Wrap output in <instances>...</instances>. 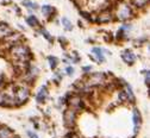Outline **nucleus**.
<instances>
[{
  "instance_id": "obj_1",
  "label": "nucleus",
  "mask_w": 150,
  "mask_h": 138,
  "mask_svg": "<svg viewBox=\"0 0 150 138\" xmlns=\"http://www.w3.org/2000/svg\"><path fill=\"white\" fill-rule=\"evenodd\" d=\"M10 56L17 64H22L29 63V60L31 58V52L28 45L23 43H16L10 49Z\"/></svg>"
},
{
  "instance_id": "obj_2",
  "label": "nucleus",
  "mask_w": 150,
  "mask_h": 138,
  "mask_svg": "<svg viewBox=\"0 0 150 138\" xmlns=\"http://www.w3.org/2000/svg\"><path fill=\"white\" fill-rule=\"evenodd\" d=\"M116 17L119 21H127L132 17V7L126 3H120L117 7H116Z\"/></svg>"
},
{
  "instance_id": "obj_3",
  "label": "nucleus",
  "mask_w": 150,
  "mask_h": 138,
  "mask_svg": "<svg viewBox=\"0 0 150 138\" xmlns=\"http://www.w3.org/2000/svg\"><path fill=\"white\" fill-rule=\"evenodd\" d=\"M105 84H106V75L104 73H94V74H89L87 76L85 85L87 87H98Z\"/></svg>"
},
{
  "instance_id": "obj_4",
  "label": "nucleus",
  "mask_w": 150,
  "mask_h": 138,
  "mask_svg": "<svg viewBox=\"0 0 150 138\" xmlns=\"http://www.w3.org/2000/svg\"><path fill=\"white\" fill-rule=\"evenodd\" d=\"M29 96H30V89H29L28 86H18V87H16V89H14L16 103L22 105L25 101H28Z\"/></svg>"
},
{
  "instance_id": "obj_5",
  "label": "nucleus",
  "mask_w": 150,
  "mask_h": 138,
  "mask_svg": "<svg viewBox=\"0 0 150 138\" xmlns=\"http://www.w3.org/2000/svg\"><path fill=\"white\" fill-rule=\"evenodd\" d=\"M75 119H76V112L74 110H70V108H67L63 113V122H64V125L67 127H73L74 124H75Z\"/></svg>"
},
{
  "instance_id": "obj_6",
  "label": "nucleus",
  "mask_w": 150,
  "mask_h": 138,
  "mask_svg": "<svg viewBox=\"0 0 150 138\" xmlns=\"http://www.w3.org/2000/svg\"><path fill=\"white\" fill-rule=\"evenodd\" d=\"M68 106L70 110H74L75 112H78L83 107V101L79 95H73L68 100Z\"/></svg>"
},
{
  "instance_id": "obj_7",
  "label": "nucleus",
  "mask_w": 150,
  "mask_h": 138,
  "mask_svg": "<svg viewBox=\"0 0 150 138\" xmlns=\"http://www.w3.org/2000/svg\"><path fill=\"white\" fill-rule=\"evenodd\" d=\"M112 19H113V14H112V12L110 10H103L98 17H97V21L101 24H105V23H110Z\"/></svg>"
},
{
  "instance_id": "obj_8",
  "label": "nucleus",
  "mask_w": 150,
  "mask_h": 138,
  "mask_svg": "<svg viewBox=\"0 0 150 138\" xmlns=\"http://www.w3.org/2000/svg\"><path fill=\"white\" fill-rule=\"evenodd\" d=\"M11 33H13V31L6 23H3V22L0 23V41H4Z\"/></svg>"
},
{
  "instance_id": "obj_9",
  "label": "nucleus",
  "mask_w": 150,
  "mask_h": 138,
  "mask_svg": "<svg viewBox=\"0 0 150 138\" xmlns=\"http://www.w3.org/2000/svg\"><path fill=\"white\" fill-rule=\"evenodd\" d=\"M122 58H123V61L127 64H134L135 61H136V56L132 51H130V50H125L123 54H122Z\"/></svg>"
},
{
  "instance_id": "obj_10",
  "label": "nucleus",
  "mask_w": 150,
  "mask_h": 138,
  "mask_svg": "<svg viewBox=\"0 0 150 138\" xmlns=\"http://www.w3.org/2000/svg\"><path fill=\"white\" fill-rule=\"evenodd\" d=\"M47 96H48V88L43 86V87L40 88L38 93L36 94V100L38 101L40 104H42V103H44V100L47 99Z\"/></svg>"
},
{
  "instance_id": "obj_11",
  "label": "nucleus",
  "mask_w": 150,
  "mask_h": 138,
  "mask_svg": "<svg viewBox=\"0 0 150 138\" xmlns=\"http://www.w3.org/2000/svg\"><path fill=\"white\" fill-rule=\"evenodd\" d=\"M132 120H134V125H135V132H137V131H138V129H139L141 122H142L141 114H139V112H138V110H137V108H135V110H134V112H132Z\"/></svg>"
},
{
  "instance_id": "obj_12",
  "label": "nucleus",
  "mask_w": 150,
  "mask_h": 138,
  "mask_svg": "<svg viewBox=\"0 0 150 138\" xmlns=\"http://www.w3.org/2000/svg\"><path fill=\"white\" fill-rule=\"evenodd\" d=\"M12 131L6 126H0V138H12Z\"/></svg>"
},
{
  "instance_id": "obj_13",
  "label": "nucleus",
  "mask_w": 150,
  "mask_h": 138,
  "mask_svg": "<svg viewBox=\"0 0 150 138\" xmlns=\"http://www.w3.org/2000/svg\"><path fill=\"white\" fill-rule=\"evenodd\" d=\"M92 52L96 55L97 60H98L99 62H104V61H105V56L103 55V52H104L103 49H100V48H93V49H92Z\"/></svg>"
},
{
  "instance_id": "obj_14",
  "label": "nucleus",
  "mask_w": 150,
  "mask_h": 138,
  "mask_svg": "<svg viewBox=\"0 0 150 138\" xmlns=\"http://www.w3.org/2000/svg\"><path fill=\"white\" fill-rule=\"evenodd\" d=\"M124 91H125V93H126V95H127V98H129V101H131V103H135V95H134V92H132V88H131L127 84H125L124 85Z\"/></svg>"
},
{
  "instance_id": "obj_15",
  "label": "nucleus",
  "mask_w": 150,
  "mask_h": 138,
  "mask_svg": "<svg viewBox=\"0 0 150 138\" xmlns=\"http://www.w3.org/2000/svg\"><path fill=\"white\" fill-rule=\"evenodd\" d=\"M26 23H28L30 26H32V28L38 26V25H40L38 19H37L35 16H30V17H28V18H26Z\"/></svg>"
},
{
  "instance_id": "obj_16",
  "label": "nucleus",
  "mask_w": 150,
  "mask_h": 138,
  "mask_svg": "<svg viewBox=\"0 0 150 138\" xmlns=\"http://www.w3.org/2000/svg\"><path fill=\"white\" fill-rule=\"evenodd\" d=\"M42 12H43V14L45 17H51V14L54 13V7H51L49 5H44L42 7Z\"/></svg>"
},
{
  "instance_id": "obj_17",
  "label": "nucleus",
  "mask_w": 150,
  "mask_h": 138,
  "mask_svg": "<svg viewBox=\"0 0 150 138\" xmlns=\"http://www.w3.org/2000/svg\"><path fill=\"white\" fill-rule=\"evenodd\" d=\"M62 25H63V28H64L67 31H71V30H73V24L70 23L69 19L66 18V17L62 18Z\"/></svg>"
},
{
  "instance_id": "obj_18",
  "label": "nucleus",
  "mask_w": 150,
  "mask_h": 138,
  "mask_svg": "<svg viewBox=\"0 0 150 138\" xmlns=\"http://www.w3.org/2000/svg\"><path fill=\"white\" fill-rule=\"evenodd\" d=\"M132 4L138 8H144L148 5V0H132Z\"/></svg>"
},
{
  "instance_id": "obj_19",
  "label": "nucleus",
  "mask_w": 150,
  "mask_h": 138,
  "mask_svg": "<svg viewBox=\"0 0 150 138\" xmlns=\"http://www.w3.org/2000/svg\"><path fill=\"white\" fill-rule=\"evenodd\" d=\"M119 100H120V103H126V101H129V98H127V95H126V93H125L124 89L119 92Z\"/></svg>"
},
{
  "instance_id": "obj_20",
  "label": "nucleus",
  "mask_w": 150,
  "mask_h": 138,
  "mask_svg": "<svg viewBox=\"0 0 150 138\" xmlns=\"http://www.w3.org/2000/svg\"><path fill=\"white\" fill-rule=\"evenodd\" d=\"M23 4H24L26 7H29V8H35V10L38 8V5H37V4H33V3H31V1H29V0H24Z\"/></svg>"
},
{
  "instance_id": "obj_21",
  "label": "nucleus",
  "mask_w": 150,
  "mask_h": 138,
  "mask_svg": "<svg viewBox=\"0 0 150 138\" xmlns=\"http://www.w3.org/2000/svg\"><path fill=\"white\" fill-rule=\"evenodd\" d=\"M48 60H49V62H50V68H51V69H55L56 66H57V58H55V57L50 56Z\"/></svg>"
},
{
  "instance_id": "obj_22",
  "label": "nucleus",
  "mask_w": 150,
  "mask_h": 138,
  "mask_svg": "<svg viewBox=\"0 0 150 138\" xmlns=\"http://www.w3.org/2000/svg\"><path fill=\"white\" fill-rule=\"evenodd\" d=\"M41 32H42V35H43V36H44V37H45V38L48 39V41H49V42H52V38H51V36H50V33H49V32H48L47 30H44V29H42V30H41Z\"/></svg>"
},
{
  "instance_id": "obj_23",
  "label": "nucleus",
  "mask_w": 150,
  "mask_h": 138,
  "mask_svg": "<svg viewBox=\"0 0 150 138\" xmlns=\"http://www.w3.org/2000/svg\"><path fill=\"white\" fill-rule=\"evenodd\" d=\"M81 16H83L87 21H92V14L91 13H87V12H82L81 11Z\"/></svg>"
},
{
  "instance_id": "obj_24",
  "label": "nucleus",
  "mask_w": 150,
  "mask_h": 138,
  "mask_svg": "<svg viewBox=\"0 0 150 138\" xmlns=\"http://www.w3.org/2000/svg\"><path fill=\"white\" fill-rule=\"evenodd\" d=\"M66 71H67V74H68L69 76H71V75L74 74V68H73V67H68V68L66 69Z\"/></svg>"
},
{
  "instance_id": "obj_25",
  "label": "nucleus",
  "mask_w": 150,
  "mask_h": 138,
  "mask_svg": "<svg viewBox=\"0 0 150 138\" xmlns=\"http://www.w3.org/2000/svg\"><path fill=\"white\" fill-rule=\"evenodd\" d=\"M4 104V91H0V106Z\"/></svg>"
},
{
  "instance_id": "obj_26",
  "label": "nucleus",
  "mask_w": 150,
  "mask_h": 138,
  "mask_svg": "<svg viewBox=\"0 0 150 138\" xmlns=\"http://www.w3.org/2000/svg\"><path fill=\"white\" fill-rule=\"evenodd\" d=\"M28 136L30 138H38V136H37L35 132H32V131H28Z\"/></svg>"
},
{
  "instance_id": "obj_27",
  "label": "nucleus",
  "mask_w": 150,
  "mask_h": 138,
  "mask_svg": "<svg viewBox=\"0 0 150 138\" xmlns=\"http://www.w3.org/2000/svg\"><path fill=\"white\" fill-rule=\"evenodd\" d=\"M149 82H150V76H149V73L145 74V85L149 86Z\"/></svg>"
},
{
  "instance_id": "obj_28",
  "label": "nucleus",
  "mask_w": 150,
  "mask_h": 138,
  "mask_svg": "<svg viewBox=\"0 0 150 138\" xmlns=\"http://www.w3.org/2000/svg\"><path fill=\"white\" fill-rule=\"evenodd\" d=\"M91 69H92L91 67H83V68H82V70H83V71H89Z\"/></svg>"
},
{
  "instance_id": "obj_29",
  "label": "nucleus",
  "mask_w": 150,
  "mask_h": 138,
  "mask_svg": "<svg viewBox=\"0 0 150 138\" xmlns=\"http://www.w3.org/2000/svg\"><path fill=\"white\" fill-rule=\"evenodd\" d=\"M12 138H19V137H17V136H16V137H14V136H12Z\"/></svg>"
}]
</instances>
